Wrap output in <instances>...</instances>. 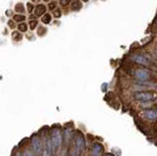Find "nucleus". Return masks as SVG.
Listing matches in <instances>:
<instances>
[{"instance_id": "nucleus-1", "label": "nucleus", "mask_w": 157, "mask_h": 156, "mask_svg": "<svg viewBox=\"0 0 157 156\" xmlns=\"http://www.w3.org/2000/svg\"><path fill=\"white\" fill-rule=\"evenodd\" d=\"M157 97V93L153 91H136L134 94V98L140 102H148L154 100Z\"/></svg>"}, {"instance_id": "nucleus-2", "label": "nucleus", "mask_w": 157, "mask_h": 156, "mask_svg": "<svg viewBox=\"0 0 157 156\" xmlns=\"http://www.w3.org/2000/svg\"><path fill=\"white\" fill-rule=\"evenodd\" d=\"M50 140H51V144H52V147H53V151L55 152V150L57 148L60 147V145L62 143V134L60 130L58 129H54L51 131V134H50Z\"/></svg>"}, {"instance_id": "nucleus-3", "label": "nucleus", "mask_w": 157, "mask_h": 156, "mask_svg": "<svg viewBox=\"0 0 157 156\" xmlns=\"http://www.w3.org/2000/svg\"><path fill=\"white\" fill-rule=\"evenodd\" d=\"M32 146H33V151L36 156H39L42 154L43 151V144L41 143L40 139L36 135H33L32 138Z\"/></svg>"}, {"instance_id": "nucleus-4", "label": "nucleus", "mask_w": 157, "mask_h": 156, "mask_svg": "<svg viewBox=\"0 0 157 156\" xmlns=\"http://www.w3.org/2000/svg\"><path fill=\"white\" fill-rule=\"evenodd\" d=\"M135 76L140 81H147L150 78V73L146 69H137L135 72Z\"/></svg>"}, {"instance_id": "nucleus-5", "label": "nucleus", "mask_w": 157, "mask_h": 156, "mask_svg": "<svg viewBox=\"0 0 157 156\" xmlns=\"http://www.w3.org/2000/svg\"><path fill=\"white\" fill-rule=\"evenodd\" d=\"M142 116H144V118L151 120V121L157 120V110H155V109L144 110L142 111Z\"/></svg>"}, {"instance_id": "nucleus-6", "label": "nucleus", "mask_w": 157, "mask_h": 156, "mask_svg": "<svg viewBox=\"0 0 157 156\" xmlns=\"http://www.w3.org/2000/svg\"><path fill=\"white\" fill-rule=\"evenodd\" d=\"M103 147L99 143H94L91 149V156H99L102 152Z\"/></svg>"}, {"instance_id": "nucleus-7", "label": "nucleus", "mask_w": 157, "mask_h": 156, "mask_svg": "<svg viewBox=\"0 0 157 156\" xmlns=\"http://www.w3.org/2000/svg\"><path fill=\"white\" fill-rule=\"evenodd\" d=\"M45 12H46V7L44 6L43 4H39V5H37L36 9H34V14H36V16H38V17L44 15Z\"/></svg>"}, {"instance_id": "nucleus-8", "label": "nucleus", "mask_w": 157, "mask_h": 156, "mask_svg": "<svg viewBox=\"0 0 157 156\" xmlns=\"http://www.w3.org/2000/svg\"><path fill=\"white\" fill-rule=\"evenodd\" d=\"M134 60L140 65H148L149 64V61L147 60V58L144 57V55H136L134 57Z\"/></svg>"}, {"instance_id": "nucleus-9", "label": "nucleus", "mask_w": 157, "mask_h": 156, "mask_svg": "<svg viewBox=\"0 0 157 156\" xmlns=\"http://www.w3.org/2000/svg\"><path fill=\"white\" fill-rule=\"evenodd\" d=\"M82 7V4L81 1H78V0H76V1H74L72 3V5H71V8H72V10L73 11H78V10H81Z\"/></svg>"}, {"instance_id": "nucleus-10", "label": "nucleus", "mask_w": 157, "mask_h": 156, "mask_svg": "<svg viewBox=\"0 0 157 156\" xmlns=\"http://www.w3.org/2000/svg\"><path fill=\"white\" fill-rule=\"evenodd\" d=\"M51 20H52V18H51V15H50V14H44L43 17H42V19H41L42 23H43V24H45V25H47V24L50 23Z\"/></svg>"}, {"instance_id": "nucleus-11", "label": "nucleus", "mask_w": 157, "mask_h": 156, "mask_svg": "<svg viewBox=\"0 0 157 156\" xmlns=\"http://www.w3.org/2000/svg\"><path fill=\"white\" fill-rule=\"evenodd\" d=\"M25 20H26V17H25L24 15H21V14H18V15H15V16H14V21H15V22H20V23H22V22H24Z\"/></svg>"}, {"instance_id": "nucleus-12", "label": "nucleus", "mask_w": 157, "mask_h": 156, "mask_svg": "<svg viewBox=\"0 0 157 156\" xmlns=\"http://www.w3.org/2000/svg\"><path fill=\"white\" fill-rule=\"evenodd\" d=\"M15 10H16L17 12L22 13V12L25 11V7H24V5L22 3H19V4H17L16 6H15Z\"/></svg>"}, {"instance_id": "nucleus-13", "label": "nucleus", "mask_w": 157, "mask_h": 156, "mask_svg": "<svg viewBox=\"0 0 157 156\" xmlns=\"http://www.w3.org/2000/svg\"><path fill=\"white\" fill-rule=\"evenodd\" d=\"M18 29H19V31L20 32H27L28 30V27H27V24H25V23H21L20 25L18 26Z\"/></svg>"}, {"instance_id": "nucleus-14", "label": "nucleus", "mask_w": 157, "mask_h": 156, "mask_svg": "<svg viewBox=\"0 0 157 156\" xmlns=\"http://www.w3.org/2000/svg\"><path fill=\"white\" fill-rule=\"evenodd\" d=\"M36 26H37V21L36 20H33V21L29 22V28H31V30H34V29L36 28Z\"/></svg>"}, {"instance_id": "nucleus-15", "label": "nucleus", "mask_w": 157, "mask_h": 156, "mask_svg": "<svg viewBox=\"0 0 157 156\" xmlns=\"http://www.w3.org/2000/svg\"><path fill=\"white\" fill-rule=\"evenodd\" d=\"M24 156H36V154H34L33 152H32L31 150H25V152H24Z\"/></svg>"}, {"instance_id": "nucleus-16", "label": "nucleus", "mask_w": 157, "mask_h": 156, "mask_svg": "<svg viewBox=\"0 0 157 156\" xmlns=\"http://www.w3.org/2000/svg\"><path fill=\"white\" fill-rule=\"evenodd\" d=\"M61 10L60 9H55V11H54V16L55 18H60L61 17Z\"/></svg>"}, {"instance_id": "nucleus-17", "label": "nucleus", "mask_w": 157, "mask_h": 156, "mask_svg": "<svg viewBox=\"0 0 157 156\" xmlns=\"http://www.w3.org/2000/svg\"><path fill=\"white\" fill-rule=\"evenodd\" d=\"M71 2V0H60V5L61 6H67L69 3Z\"/></svg>"}, {"instance_id": "nucleus-18", "label": "nucleus", "mask_w": 157, "mask_h": 156, "mask_svg": "<svg viewBox=\"0 0 157 156\" xmlns=\"http://www.w3.org/2000/svg\"><path fill=\"white\" fill-rule=\"evenodd\" d=\"M48 7H49V9H50V10H55V8H56V3H55V2L49 3Z\"/></svg>"}, {"instance_id": "nucleus-19", "label": "nucleus", "mask_w": 157, "mask_h": 156, "mask_svg": "<svg viewBox=\"0 0 157 156\" xmlns=\"http://www.w3.org/2000/svg\"><path fill=\"white\" fill-rule=\"evenodd\" d=\"M27 6H28V9H29V12H32L33 10V4H31V3H28L27 4Z\"/></svg>"}, {"instance_id": "nucleus-20", "label": "nucleus", "mask_w": 157, "mask_h": 156, "mask_svg": "<svg viewBox=\"0 0 157 156\" xmlns=\"http://www.w3.org/2000/svg\"><path fill=\"white\" fill-rule=\"evenodd\" d=\"M9 25H10V27H11V28H13L14 26H13V23L12 22H9Z\"/></svg>"}, {"instance_id": "nucleus-21", "label": "nucleus", "mask_w": 157, "mask_h": 156, "mask_svg": "<svg viewBox=\"0 0 157 156\" xmlns=\"http://www.w3.org/2000/svg\"><path fill=\"white\" fill-rule=\"evenodd\" d=\"M15 156H23V155H22L21 153H17V154H16V155H15Z\"/></svg>"}, {"instance_id": "nucleus-22", "label": "nucleus", "mask_w": 157, "mask_h": 156, "mask_svg": "<svg viewBox=\"0 0 157 156\" xmlns=\"http://www.w3.org/2000/svg\"><path fill=\"white\" fill-rule=\"evenodd\" d=\"M105 156H113V155H111V154H106Z\"/></svg>"}, {"instance_id": "nucleus-23", "label": "nucleus", "mask_w": 157, "mask_h": 156, "mask_svg": "<svg viewBox=\"0 0 157 156\" xmlns=\"http://www.w3.org/2000/svg\"><path fill=\"white\" fill-rule=\"evenodd\" d=\"M82 1H83V2H86V1H88V0H82Z\"/></svg>"}, {"instance_id": "nucleus-24", "label": "nucleus", "mask_w": 157, "mask_h": 156, "mask_svg": "<svg viewBox=\"0 0 157 156\" xmlns=\"http://www.w3.org/2000/svg\"><path fill=\"white\" fill-rule=\"evenodd\" d=\"M43 1H45V2H47V1H49V0H43Z\"/></svg>"}, {"instance_id": "nucleus-25", "label": "nucleus", "mask_w": 157, "mask_h": 156, "mask_svg": "<svg viewBox=\"0 0 157 156\" xmlns=\"http://www.w3.org/2000/svg\"><path fill=\"white\" fill-rule=\"evenodd\" d=\"M34 1H38V0H34Z\"/></svg>"}]
</instances>
